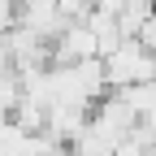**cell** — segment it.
Listing matches in <instances>:
<instances>
[{
    "instance_id": "cell-8",
    "label": "cell",
    "mask_w": 156,
    "mask_h": 156,
    "mask_svg": "<svg viewBox=\"0 0 156 156\" xmlns=\"http://www.w3.org/2000/svg\"><path fill=\"white\" fill-rule=\"evenodd\" d=\"M0 39H5V30H0Z\"/></svg>"
},
{
    "instance_id": "cell-1",
    "label": "cell",
    "mask_w": 156,
    "mask_h": 156,
    "mask_svg": "<svg viewBox=\"0 0 156 156\" xmlns=\"http://www.w3.org/2000/svg\"><path fill=\"white\" fill-rule=\"evenodd\" d=\"M104 74H108V91L156 83V52H147L139 39H122V48L104 56Z\"/></svg>"
},
{
    "instance_id": "cell-4",
    "label": "cell",
    "mask_w": 156,
    "mask_h": 156,
    "mask_svg": "<svg viewBox=\"0 0 156 156\" xmlns=\"http://www.w3.org/2000/svg\"><path fill=\"white\" fill-rule=\"evenodd\" d=\"M91 56H100V44H95L87 22H69L61 30V39L52 44V61L56 65H78V61H91Z\"/></svg>"
},
{
    "instance_id": "cell-5",
    "label": "cell",
    "mask_w": 156,
    "mask_h": 156,
    "mask_svg": "<svg viewBox=\"0 0 156 156\" xmlns=\"http://www.w3.org/2000/svg\"><path fill=\"white\" fill-rule=\"evenodd\" d=\"M134 39H139V44H143L147 52H156V13L147 17V22H143V26H139V35H134Z\"/></svg>"
},
{
    "instance_id": "cell-7",
    "label": "cell",
    "mask_w": 156,
    "mask_h": 156,
    "mask_svg": "<svg viewBox=\"0 0 156 156\" xmlns=\"http://www.w3.org/2000/svg\"><path fill=\"white\" fill-rule=\"evenodd\" d=\"M91 9H100V13H113V17H117V13L126 9V0H91Z\"/></svg>"
},
{
    "instance_id": "cell-3",
    "label": "cell",
    "mask_w": 156,
    "mask_h": 156,
    "mask_svg": "<svg viewBox=\"0 0 156 156\" xmlns=\"http://www.w3.org/2000/svg\"><path fill=\"white\" fill-rule=\"evenodd\" d=\"M17 26H26L44 44H56L61 30L69 26V17L56 9V0H17Z\"/></svg>"
},
{
    "instance_id": "cell-6",
    "label": "cell",
    "mask_w": 156,
    "mask_h": 156,
    "mask_svg": "<svg viewBox=\"0 0 156 156\" xmlns=\"http://www.w3.org/2000/svg\"><path fill=\"white\" fill-rule=\"evenodd\" d=\"M17 26V0H0V30Z\"/></svg>"
},
{
    "instance_id": "cell-2",
    "label": "cell",
    "mask_w": 156,
    "mask_h": 156,
    "mask_svg": "<svg viewBox=\"0 0 156 156\" xmlns=\"http://www.w3.org/2000/svg\"><path fill=\"white\" fill-rule=\"evenodd\" d=\"M134 126H139V117H134V108L126 104V95H122V91L104 95V100L91 108V130H100V134H104L113 147L122 143V139H126Z\"/></svg>"
}]
</instances>
